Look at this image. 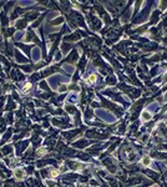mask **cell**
Returning <instances> with one entry per match:
<instances>
[{
  "instance_id": "7",
  "label": "cell",
  "mask_w": 167,
  "mask_h": 187,
  "mask_svg": "<svg viewBox=\"0 0 167 187\" xmlns=\"http://www.w3.org/2000/svg\"><path fill=\"white\" fill-rule=\"evenodd\" d=\"M80 60V56H79V51H77V49L76 48H74L69 53V55L66 56L64 60H62V63H68V64H75V63H77Z\"/></svg>"
},
{
  "instance_id": "20",
  "label": "cell",
  "mask_w": 167,
  "mask_h": 187,
  "mask_svg": "<svg viewBox=\"0 0 167 187\" xmlns=\"http://www.w3.org/2000/svg\"><path fill=\"white\" fill-rule=\"evenodd\" d=\"M14 176H15V178H18V180H23L25 177V170L21 167H16L14 170Z\"/></svg>"
},
{
  "instance_id": "24",
  "label": "cell",
  "mask_w": 167,
  "mask_h": 187,
  "mask_svg": "<svg viewBox=\"0 0 167 187\" xmlns=\"http://www.w3.org/2000/svg\"><path fill=\"white\" fill-rule=\"evenodd\" d=\"M126 129H127V122L126 121H122L120 125H119V129H117V132L119 135H123L125 132H126Z\"/></svg>"
},
{
  "instance_id": "14",
  "label": "cell",
  "mask_w": 167,
  "mask_h": 187,
  "mask_svg": "<svg viewBox=\"0 0 167 187\" xmlns=\"http://www.w3.org/2000/svg\"><path fill=\"white\" fill-rule=\"evenodd\" d=\"M86 65H87V57H86V55H82L80 57V60H79V64H77V70L80 72H84L85 71Z\"/></svg>"
},
{
  "instance_id": "30",
  "label": "cell",
  "mask_w": 167,
  "mask_h": 187,
  "mask_svg": "<svg viewBox=\"0 0 167 187\" xmlns=\"http://www.w3.org/2000/svg\"><path fill=\"white\" fill-rule=\"evenodd\" d=\"M13 152V147L10 146V145H8V146H4L3 149H2V154L4 155V156H6V155H10Z\"/></svg>"
},
{
  "instance_id": "46",
  "label": "cell",
  "mask_w": 167,
  "mask_h": 187,
  "mask_svg": "<svg viewBox=\"0 0 167 187\" xmlns=\"http://www.w3.org/2000/svg\"><path fill=\"white\" fill-rule=\"evenodd\" d=\"M161 103H167V91H166V94L163 95V99L161 100Z\"/></svg>"
},
{
  "instance_id": "31",
  "label": "cell",
  "mask_w": 167,
  "mask_h": 187,
  "mask_svg": "<svg viewBox=\"0 0 167 187\" xmlns=\"http://www.w3.org/2000/svg\"><path fill=\"white\" fill-rule=\"evenodd\" d=\"M15 103H14V100L10 97L9 99V101H8V105L5 106V110H6V111H10V110H13V109H15Z\"/></svg>"
},
{
  "instance_id": "2",
  "label": "cell",
  "mask_w": 167,
  "mask_h": 187,
  "mask_svg": "<svg viewBox=\"0 0 167 187\" xmlns=\"http://www.w3.org/2000/svg\"><path fill=\"white\" fill-rule=\"evenodd\" d=\"M99 99H100V101L102 103V106H104L105 109H107L108 111H111L116 117H119V118L122 117V115L125 114V110H126L125 107H120L119 105H116V104L111 103V101L106 100L102 95H99Z\"/></svg>"
},
{
  "instance_id": "35",
  "label": "cell",
  "mask_w": 167,
  "mask_h": 187,
  "mask_svg": "<svg viewBox=\"0 0 167 187\" xmlns=\"http://www.w3.org/2000/svg\"><path fill=\"white\" fill-rule=\"evenodd\" d=\"M107 180H108V183H110V187H119V181L116 178L107 177Z\"/></svg>"
},
{
  "instance_id": "17",
  "label": "cell",
  "mask_w": 167,
  "mask_h": 187,
  "mask_svg": "<svg viewBox=\"0 0 167 187\" xmlns=\"http://www.w3.org/2000/svg\"><path fill=\"white\" fill-rule=\"evenodd\" d=\"M60 51H61V54H64V55H66V54H68L69 51H71V50H72V48H75L72 44H70V42H64L62 41V44L60 45Z\"/></svg>"
},
{
  "instance_id": "12",
  "label": "cell",
  "mask_w": 167,
  "mask_h": 187,
  "mask_svg": "<svg viewBox=\"0 0 167 187\" xmlns=\"http://www.w3.org/2000/svg\"><path fill=\"white\" fill-rule=\"evenodd\" d=\"M141 171H142L144 175L148 176L150 178H152L153 181H158V178H160V173L152 171V170H150V168H144V170H141Z\"/></svg>"
},
{
  "instance_id": "3",
  "label": "cell",
  "mask_w": 167,
  "mask_h": 187,
  "mask_svg": "<svg viewBox=\"0 0 167 187\" xmlns=\"http://www.w3.org/2000/svg\"><path fill=\"white\" fill-rule=\"evenodd\" d=\"M86 20L89 23V26H90L91 30H94V31H101L102 21H101V19H99L96 15L93 14V10L89 11L86 14Z\"/></svg>"
},
{
  "instance_id": "33",
  "label": "cell",
  "mask_w": 167,
  "mask_h": 187,
  "mask_svg": "<svg viewBox=\"0 0 167 187\" xmlns=\"http://www.w3.org/2000/svg\"><path fill=\"white\" fill-rule=\"evenodd\" d=\"M15 56H16V61L18 63H26L28 61V59L26 57H24L21 54H19L18 51H15Z\"/></svg>"
},
{
  "instance_id": "39",
  "label": "cell",
  "mask_w": 167,
  "mask_h": 187,
  "mask_svg": "<svg viewBox=\"0 0 167 187\" xmlns=\"http://www.w3.org/2000/svg\"><path fill=\"white\" fill-rule=\"evenodd\" d=\"M46 152H47V149L43 146V147H40V149L36 151V155H38V156H44Z\"/></svg>"
},
{
  "instance_id": "28",
  "label": "cell",
  "mask_w": 167,
  "mask_h": 187,
  "mask_svg": "<svg viewBox=\"0 0 167 187\" xmlns=\"http://www.w3.org/2000/svg\"><path fill=\"white\" fill-rule=\"evenodd\" d=\"M26 24H28V21L25 20V19H20V20H18L16 21V24H15V26L18 28L19 30H23L25 26H26Z\"/></svg>"
},
{
  "instance_id": "27",
  "label": "cell",
  "mask_w": 167,
  "mask_h": 187,
  "mask_svg": "<svg viewBox=\"0 0 167 187\" xmlns=\"http://www.w3.org/2000/svg\"><path fill=\"white\" fill-rule=\"evenodd\" d=\"M46 15H47V11H45V13H43V14H41V15L39 16V19H38V20H36L35 23H32V28H38L39 25L41 24V21L44 20V18H45Z\"/></svg>"
},
{
  "instance_id": "5",
  "label": "cell",
  "mask_w": 167,
  "mask_h": 187,
  "mask_svg": "<svg viewBox=\"0 0 167 187\" xmlns=\"http://www.w3.org/2000/svg\"><path fill=\"white\" fill-rule=\"evenodd\" d=\"M161 18H162V13L160 11L156 8V9H153L151 11V15H150V20H148V25H150V28H152V26H157V24L161 21Z\"/></svg>"
},
{
  "instance_id": "40",
  "label": "cell",
  "mask_w": 167,
  "mask_h": 187,
  "mask_svg": "<svg viewBox=\"0 0 167 187\" xmlns=\"http://www.w3.org/2000/svg\"><path fill=\"white\" fill-rule=\"evenodd\" d=\"M69 97H70V99H69L70 103H76V101L79 100V96L76 95V94H71V95H70Z\"/></svg>"
},
{
  "instance_id": "1",
  "label": "cell",
  "mask_w": 167,
  "mask_h": 187,
  "mask_svg": "<svg viewBox=\"0 0 167 187\" xmlns=\"http://www.w3.org/2000/svg\"><path fill=\"white\" fill-rule=\"evenodd\" d=\"M156 4V2H146L145 3V8L141 9L140 13L132 19V21L130 23L131 26L132 25H144V24H147L148 20H150V15H151V11H152V6Z\"/></svg>"
},
{
  "instance_id": "34",
  "label": "cell",
  "mask_w": 167,
  "mask_h": 187,
  "mask_svg": "<svg viewBox=\"0 0 167 187\" xmlns=\"http://www.w3.org/2000/svg\"><path fill=\"white\" fill-rule=\"evenodd\" d=\"M11 132H13V131H11V129H9V130H8V131H6V132L3 135V137H2V143H3V142H5V141H8V140L10 139Z\"/></svg>"
},
{
  "instance_id": "45",
  "label": "cell",
  "mask_w": 167,
  "mask_h": 187,
  "mask_svg": "<svg viewBox=\"0 0 167 187\" xmlns=\"http://www.w3.org/2000/svg\"><path fill=\"white\" fill-rule=\"evenodd\" d=\"M46 185L49 187H55V182H53V181H46Z\"/></svg>"
},
{
  "instance_id": "29",
  "label": "cell",
  "mask_w": 167,
  "mask_h": 187,
  "mask_svg": "<svg viewBox=\"0 0 167 187\" xmlns=\"http://www.w3.org/2000/svg\"><path fill=\"white\" fill-rule=\"evenodd\" d=\"M64 21H65V18H64V16H57L56 19H54V20L50 21V24H51V25H60V24H62Z\"/></svg>"
},
{
  "instance_id": "8",
  "label": "cell",
  "mask_w": 167,
  "mask_h": 187,
  "mask_svg": "<svg viewBox=\"0 0 167 187\" xmlns=\"http://www.w3.org/2000/svg\"><path fill=\"white\" fill-rule=\"evenodd\" d=\"M81 36H82L81 30H76L75 32L69 34V35L64 36V38H62V41H64V42H70V44H71V42H77V41H80Z\"/></svg>"
},
{
  "instance_id": "43",
  "label": "cell",
  "mask_w": 167,
  "mask_h": 187,
  "mask_svg": "<svg viewBox=\"0 0 167 187\" xmlns=\"http://www.w3.org/2000/svg\"><path fill=\"white\" fill-rule=\"evenodd\" d=\"M61 55H62L61 51H57L56 55H55V59H54V60H55V61H60V60H61Z\"/></svg>"
},
{
  "instance_id": "38",
  "label": "cell",
  "mask_w": 167,
  "mask_h": 187,
  "mask_svg": "<svg viewBox=\"0 0 167 187\" xmlns=\"http://www.w3.org/2000/svg\"><path fill=\"white\" fill-rule=\"evenodd\" d=\"M32 143H34V146H38L39 145V143L41 142V139L39 137V136L38 135H32Z\"/></svg>"
},
{
  "instance_id": "13",
  "label": "cell",
  "mask_w": 167,
  "mask_h": 187,
  "mask_svg": "<svg viewBox=\"0 0 167 187\" xmlns=\"http://www.w3.org/2000/svg\"><path fill=\"white\" fill-rule=\"evenodd\" d=\"M28 146H29V141H20V142H16L15 147H16V152H18V155H21L23 152L28 149Z\"/></svg>"
},
{
  "instance_id": "44",
  "label": "cell",
  "mask_w": 167,
  "mask_h": 187,
  "mask_svg": "<svg viewBox=\"0 0 167 187\" xmlns=\"http://www.w3.org/2000/svg\"><path fill=\"white\" fill-rule=\"evenodd\" d=\"M26 172H28V173H32V172H34V167H32V166H28Z\"/></svg>"
},
{
  "instance_id": "18",
  "label": "cell",
  "mask_w": 167,
  "mask_h": 187,
  "mask_svg": "<svg viewBox=\"0 0 167 187\" xmlns=\"http://www.w3.org/2000/svg\"><path fill=\"white\" fill-rule=\"evenodd\" d=\"M105 84L106 85H111V86H114V85H117V78H116L115 74H110L106 76L105 79Z\"/></svg>"
},
{
  "instance_id": "10",
  "label": "cell",
  "mask_w": 167,
  "mask_h": 187,
  "mask_svg": "<svg viewBox=\"0 0 167 187\" xmlns=\"http://www.w3.org/2000/svg\"><path fill=\"white\" fill-rule=\"evenodd\" d=\"M25 41H26V42H29V41H34L35 44H38V45H41V41L38 39V36L35 35V32L32 31L31 29H30V30H28L26 35H25Z\"/></svg>"
},
{
  "instance_id": "23",
  "label": "cell",
  "mask_w": 167,
  "mask_h": 187,
  "mask_svg": "<svg viewBox=\"0 0 167 187\" xmlns=\"http://www.w3.org/2000/svg\"><path fill=\"white\" fill-rule=\"evenodd\" d=\"M16 46L20 48V49L23 50V51L26 53L28 56H30V51H31V46H30V45H26V44H19V42H18V44H16Z\"/></svg>"
},
{
  "instance_id": "11",
  "label": "cell",
  "mask_w": 167,
  "mask_h": 187,
  "mask_svg": "<svg viewBox=\"0 0 167 187\" xmlns=\"http://www.w3.org/2000/svg\"><path fill=\"white\" fill-rule=\"evenodd\" d=\"M66 165H68L69 168L72 170V171H77V170H85L86 168L85 165H82L81 162H76V161H68Z\"/></svg>"
},
{
  "instance_id": "19",
  "label": "cell",
  "mask_w": 167,
  "mask_h": 187,
  "mask_svg": "<svg viewBox=\"0 0 167 187\" xmlns=\"http://www.w3.org/2000/svg\"><path fill=\"white\" fill-rule=\"evenodd\" d=\"M140 164L142 165L144 167H151V166L153 165V162H152V158L150 157V156H144L142 158H141Z\"/></svg>"
},
{
  "instance_id": "22",
  "label": "cell",
  "mask_w": 167,
  "mask_h": 187,
  "mask_svg": "<svg viewBox=\"0 0 167 187\" xmlns=\"http://www.w3.org/2000/svg\"><path fill=\"white\" fill-rule=\"evenodd\" d=\"M39 16L40 15L36 11H30V13H28L26 15H25V20H26V21H34V20L39 19Z\"/></svg>"
},
{
  "instance_id": "37",
  "label": "cell",
  "mask_w": 167,
  "mask_h": 187,
  "mask_svg": "<svg viewBox=\"0 0 167 187\" xmlns=\"http://www.w3.org/2000/svg\"><path fill=\"white\" fill-rule=\"evenodd\" d=\"M21 70L24 72H31L34 70V65H25V66H21Z\"/></svg>"
},
{
  "instance_id": "32",
  "label": "cell",
  "mask_w": 167,
  "mask_h": 187,
  "mask_svg": "<svg viewBox=\"0 0 167 187\" xmlns=\"http://www.w3.org/2000/svg\"><path fill=\"white\" fill-rule=\"evenodd\" d=\"M41 79V74L40 72H35V74H32L30 76V82H36Z\"/></svg>"
},
{
  "instance_id": "6",
  "label": "cell",
  "mask_w": 167,
  "mask_h": 187,
  "mask_svg": "<svg viewBox=\"0 0 167 187\" xmlns=\"http://www.w3.org/2000/svg\"><path fill=\"white\" fill-rule=\"evenodd\" d=\"M85 129H86L85 126H81L80 129H74V130H70V131H65V132H62V137L65 140H68V141H71L72 139L76 137V136H79L82 131H85Z\"/></svg>"
},
{
  "instance_id": "9",
  "label": "cell",
  "mask_w": 167,
  "mask_h": 187,
  "mask_svg": "<svg viewBox=\"0 0 167 187\" xmlns=\"http://www.w3.org/2000/svg\"><path fill=\"white\" fill-rule=\"evenodd\" d=\"M97 143L95 140L94 141H90L87 139H80L76 142H72V147H76V149H86L89 145H95Z\"/></svg>"
},
{
  "instance_id": "36",
  "label": "cell",
  "mask_w": 167,
  "mask_h": 187,
  "mask_svg": "<svg viewBox=\"0 0 167 187\" xmlns=\"http://www.w3.org/2000/svg\"><path fill=\"white\" fill-rule=\"evenodd\" d=\"M39 87H40L41 90H45V91L50 92V89H49V85H47V82H46V81H40V84H39Z\"/></svg>"
},
{
  "instance_id": "16",
  "label": "cell",
  "mask_w": 167,
  "mask_h": 187,
  "mask_svg": "<svg viewBox=\"0 0 167 187\" xmlns=\"http://www.w3.org/2000/svg\"><path fill=\"white\" fill-rule=\"evenodd\" d=\"M140 117H141V120H142V122H148V121H151L152 120V114L148 111V110H142V112H141V115H140Z\"/></svg>"
},
{
  "instance_id": "42",
  "label": "cell",
  "mask_w": 167,
  "mask_h": 187,
  "mask_svg": "<svg viewBox=\"0 0 167 187\" xmlns=\"http://www.w3.org/2000/svg\"><path fill=\"white\" fill-rule=\"evenodd\" d=\"M163 85H167V72L162 74V81H161V86Z\"/></svg>"
},
{
  "instance_id": "41",
  "label": "cell",
  "mask_w": 167,
  "mask_h": 187,
  "mask_svg": "<svg viewBox=\"0 0 167 187\" xmlns=\"http://www.w3.org/2000/svg\"><path fill=\"white\" fill-rule=\"evenodd\" d=\"M68 89H69V85H64V84H61L60 86H59V91H60V92H65Z\"/></svg>"
},
{
  "instance_id": "15",
  "label": "cell",
  "mask_w": 167,
  "mask_h": 187,
  "mask_svg": "<svg viewBox=\"0 0 167 187\" xmlns=\"http://www.w3.org/2000/svg\"><path fill=\"white\" fill-rule=\"evenodd\" d=\"M11 79L14 81H23V80H25V76L18 69H14V70H11Z\"/></svg>"
},
{
  "instance_id": "47",
  "label": "cell",
  "mask_w": 167,
  "mask_h": 187,
  "mask_svg": "<svg viewBox=\"0 0 167 187\" xmlns=\"http://www.w3.org/2000/svg\"><path fill=\"white\" fill-rule=\"evenodd\" d=\"M4 5V3H2V2H0V6H3Z\"/></svg>"
},
{
  "instance_id": "21",
  "label": "cell",
  "mask_w": 167,
  "mask_h": 187,
  "mask_svg": "<svg viewBox=\"0 0 167 187\" xmlns=\"http://www.w3.org/2000/svg\"><path fill=\"white\" fill-rule=\"evenodd\" d=\"M84 118H85L86 121H89L90 118H96V116L94 114V110H91V109H85V110H84Z\"/></svg>"
},
{
  "instance_id": "26",
  "label": "cell",
  "mask_w": 167,
  "mask_h": 187,
  "mask_svg": "<svg viewBox=\"0 0 167 187\" xmlns=\"http://www.w3.org/2000/svg\"><path fill=\"white\" fill-rule=\"evenodd\" d=\"M157 5H158L157 9L160 10L162 14L167 10V0H165V2H157Z\"/></svg>"
},
{
  "instance_id": "4",
  "label": "cell",
  "mask_w": 167,
  "mask_h": 187,
  "mask_svg": "<svg viewBox=\"0 0 167 187\" xmlns=\"http://www.w3.org/2000/svg\"><path fill=\"white\" fill-rule=\"evenodd\" d=\"M94 10H96L97 13H99V15H100V18H101L102 20H104V23L107 25H110V24H112V19H111V15L108 14L107 11H106V9L102 6V5H95L94 6Z\"/></svg>"
},
{
  "instance_id": "25",
  "label": "cell",
  "mask_w": 167,
  "mask_h": 187,
  "mask_svg": "<svg viewBox=\"0 0 167 187\" xmlns=\"http://www.w3.org/2000/svg\"><path fill=\"white\" fill-rule=\"evenodd\" d=\"M65 110H66V111H68L70 115H76V114L79 112V110H77L76 107H75L74 105H70V104L65 106Z\"/></svg>"
}]
</instances>
